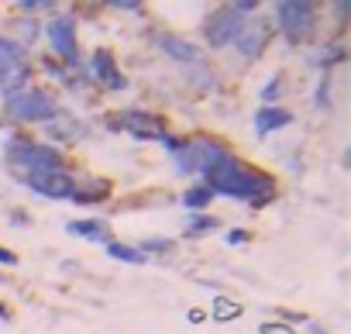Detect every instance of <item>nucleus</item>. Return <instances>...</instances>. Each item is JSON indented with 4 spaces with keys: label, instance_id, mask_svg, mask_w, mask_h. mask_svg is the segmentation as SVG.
<instances>
[{
    "label": "nucleus",
    "instance_id": "1",
    "mask_svg": "<svg viewBox=\"0 0 351 334\" xmlns=\"http://www.w3.org/2000/svg\"><path fill=\"white\" fill-rule=\"evenodd\" d=\"M204 176H207L210 193H224V197H238V200H252V204H262L265 197H272V180L265 173L245 169V165L231 155H224Z\"/></svg>",
    "mask_w": 351,
    "mask_h": 334
},
{
    "label": "nucleus",
    "instance_id": "2",
    "mask_svg": "<svg viewBox=\"0 0 351 334\" xmlns=\"http://www.w3.org/2000/svg\"><path fill=\"white\" fill-rule=\"evenodd\" d=\"M8 158H11V165L25 169V176L62 169V162H59V152H56V148H49V145H35V141H28V138H11V145H8Z\"/></svg>",
    "mask_w": 351,
    "mask_h": 334
},
{
    "label": "nucleus",
    "instance_id": "3",
    "mask_svg": "<svg viewBox=\"0 0 351 334\" xmlns=\"http://www.w3.org/2000/svg\"><path fill=\"white\" fill-rule=\"evenodd\" d=\"M4 107H8V114H11L14 121H49V117L56 114L52 97H49V93H42V90H35V86L8 93Z\"/></svg>",
    "mask_w": 351,
    "mask_h": 334
},
{
    "label": "nucleus",
    "instance_id": "4",
    "mask_svg": "<svg viewBox=\"0 0 351 334\" xmlns=\"http://www.w3.org/2000/svg\"><path fill=\"white\" fill-rule=\"evenodd\" d=\"M255 11V0H245V4H234V8H224V11H217L210 21H207V38H210V45L214 49H221V45H231L234 38H238V32L245 28V14H252Z\"/></svg>",
    "mask_w": 351,
    "mask_h": 334
},
{
    "label": "nucleus",
    "instance_id": "5",
    "mask_svg": "<svg viewBox=\"0 0 351 334\" xmlns=\"http://www.w3.org/2000/svg\"><path fill=\"white\" fill-rule=\"evenodd\" d=\"M172 155H176V169H180V173H207V169H214V165H217L228 152H224L221 145L200 138V141L180 145Z\"/></svg>",
    "mask_w": 351,
    "mask_h": 334
},
{
    "label": "nucleus",
    "instance_id": "6",
    "mask_svg": "<svg viewBox=\"0 0 351 334\" xmlns=\"http://www.w3.org/2000/svg\"><path fill=\"white\" fill-rule=\"evenodd\" d=\"M276 21L282 28V35L289 42H303L310 32H313V4H306V0H282V4H276Z\"/></svg>",
    "mask_w": 351,
    "mask_h": 334
},
{
    "label": "nucleus",
    "instance_id": "7",
    "mask_svg": "<svg viewBox=\"0 0 351 334\" xmlns=\"http://www.w3.org/2000/svg\"><path fill=\"white\" fill-rule=\"evenodd\" d=\"M28 76V62L18 42L0 38V93H14Z\"/></svg>",
    "mask_w": 351,
    "mask_h": 334
},
{
    "label": "nucleus",
    "instance_id": "8",
    "mask_svg": "<svg viewBox=\"0 0 351 334\" xmlns=\"http://www.w3.org/2000/svg\"><path fill=\"white\" fill-rule=\"evenodd\" d=\"M25 183H28L38 197H49V200H66V197H73V190H76V180H73L66 169L35 173V176H25Z\"/></svg>",
    "mask_w": 351,
    "mask_h": 334
},
{
    "label": "nucleus",
    "instance_id": "9",
    "mask_svg": "<svg viewBox=\"0 0 351 334\" xmlns=\"http://www.w3.org/2000/svg\"><path fill=\"white\" fill-rule=\"evenodd\" d=\"M45 35H49V42H52V49L66 59V62H76V56H80V45H76V21L69 18V14H59V18H52L49 25H45Z\"/></svg>",
    "mask_w": 351,
    "mask_h": 334
},
{
    "label": "nucleus",
    "instance_id": "10",
    "mask_svg": "<svg viewBox=\"0 0 351 334\" xmlns=\"http://www.w3.org/2000/svg\"><path fill=\"white\" fill-rule=\"evenodd\" d=\"M117 124H124V131H131L134 138H152V141H162V138H165L162 121L152 117V114H141V110H134V114H121Z\"/></svg>",
    "mask_w": 351,
    "mask_h": 334
},
{
    "label": "nucleus",
    "instance_id": "11",
    "mask_svg": "<svg viewBox=\"0 0 351 334\" xmlns=\"http://www.w3.org/2000/svg\"><path fill=\"white\" fill-rule=\"evenodd\" d=\"M155 42H158V45H162V52H165V56H172V59H180V62H193V66H204L200 49H197V45H190L186 38H176V35H158Z\"/></svg>",
    "mask_w": 351,
    "mask_h": 334
},
{
    "label": "nucleus",
    "instance_id": "12",
    "mask_svg": "<svg viewBox=\"0 0 351 334\" xmlns=\"http://www.w3.org/2000/svg\"><path fill=\"white\" fill-rule=\"evenodd\" d=\"M93 76H97L104 86H110V90H124V86H128V80H124V76H117L114 56H110L107 49L93 52Z\"/></svg>",
    "mask_w": 351,
    "mask_h": 334
},
{
    "label": "nucleus",
    "instance_id": "13",
    "mask_svg": "<svg viewBox=\"0 0 351 334\" xmlns=\"http://www.w3.org/2000/svg\"><path fill=\"white\" fill-rule=\"evenodd\" d=\"M231 45H238V52H241V56L255 59V56L262 52V45H265V28H262V25H255V21H245V28L238 32V38H234Z\"/></svg>",
    "mask_w": 351,
    "mask_h": 334
},
{
    "label": "nucleus",
    "instance_id": "14",
    "mask_svg": "<svg viewBox=\"0 0 351 334\" xmlns=\"http://www.w3.org/2000/svg\"><path fill=\"white\" fill-rule=\"evenodd\" d=\"M289 121H293L289 110H282V107H262V110L255 114V131H258V134H269V131L286 128Z\"/></svg>",
    "mask_w": 351,
    "mask_h": 334
},
{
    "label": "nucleus",
    "instance_id": "15",
    "mask_svg": "<svg viewBox=\"0 0 351 334\" xmlns=\"http://www.w3.org/2000/svg\"><path fill=\"white\" fill-rule=\"evenodd\" d=\"M66 231L76 235V238H90V241H107V238H110L104 221H69Z\"/></svg>",
    "mask_w": 351,
    "mask_h": 334
},
{
    "label": "nucleus",
    "instance_id": "16",
    "mask_svg": "<svg viewBox=\"0 0 351 334\" xmlns=\"http://www.w3.org/2000/svg\"><path fill=\"white\" fill-rule=\"evenodd\" d=\"M210 317H214L217 324H228V320L241 317V303H234V300H228V296H214V310H210Z\"/></svg>",
    "mask_w": 351,
    "mask_h": 334
},
{
    "label": "nucleus",
    "instance_id": "17",
    "mask_svg": "<svg viewBox=\"0 0 351 334\" xmlns=\"http://www.w3.org/2000/svg\"><path fill=\"white\" fill-rule=\"evenodd\" d=\"M107 252L121 262H131V265H145V252L141 248H131V245H117V241H107Z\"/></svg>",
    "mask_w": 351,
    "mask_h": 334
},
{
    "label": "nucleus",
    "instance_id": "18",
    "mask_svg": "<svg viewBox=\"0 0 351 334\" xmlns=\"http://www.w3.org/2000/svg\"><path fill=\"white\" fill-rule=\"evenodd\" d=\"M210 200H214V193H210L207 187H193V190H186V197H183L186 211H193V214H200V211H204Z\"/></svg>",
    "mask_w": 351,
    "mask_h": 334
},
{
    "label": "nucleus",
    "instance_id": "19",
    "mask_svg": "<svg viewBox=\"0 0 351 334\" xmlns=\"http://www.w3.org/2000/svg\"><path fill=\"white\" fill-rule=\"evenodd\" d=\"M107 193H110V187H107L104 180H93V187H90V190H73V200L90 204V200H104Z\"/></svg>",
    "mask_w": 351,
    "mask_h": 334
},
{
    "label": "nucleus",
    "instance_id": "20",
    "mask_svg": "<svg viewBox=\"0 0 351 334\" xmlns=\"http://www.w3.org/2000/svg\"><path fill=\"white\" fill-rule=\"evenodd\" d=\"M217 228V217H207V214H193L190 217V228H186V235L193 238V235H204V231H214Z\"/></svg>",
    "mask_w": 351,
    "mask_h": 334
},
{
    "label": "nucleus",
    "instance_id": "21",
    "mask_svg": "<svg viewBox=\"0 0 351 334\" xmlns=\"http://www.w3.org/2000/svg\"><path fill=\"white\" fill-rule=\"evenodd\" d=\"M258 334H296V331H293L289 324H262Z\"/></svg>",
    "mask_w": 351,
    "mask_h": 334
},
{
    "label": "nucleus",
    "instance_id": "22",
    "mask_svg": "<svg viewBox=\"0 0 351 334\" xmlns=\"http://www.w3.org/2000/svg\"><path fill=\"white\" fill-rule=\"evenodd\" d=\"M276 93H279V76H276V80H272V83L262 90V100H265V107H269V100H276Z\"/></svg>",
    "mask_w": 351,
    "mask_h": 334
},
{
    "label": "nucleus",
    "instance_id": "23",
    "mask_svg": "<svg viewBox=\"0 0 351 334\" xmlns=\"http://www.w3.org/2000/svg\"><path fill=\"white\" fill-rule=\"evenodd\" d=\"M114 8H117V11H141L138 0H114Z\"/></svg>",
    "mask_w": 351,
    "mask_h": 334
},
{
    "label": "nucleus",
    "instance_id": "24",
    "mask_svg": "<svg viewBox=\"0 0 351 334\" xmlns=\"http://www.w3.org/2000/svg\"><path fill=\"white\" fill-rule=\"evenodd\" d=\"M0 265H18V255L8 252V248H0Z\"/></svg>",
    "mask_w": 351,
    "mask_h": 334
},
{
    "label": "nucleus",
    "instance_id": "25",
    "mask_svg": "<svg viewBox=\"0 0 351 334\" xmlns=\"http://www.w3.org/2000/svg\"><path fill=\"white\" fill-rule=\"evenodd\" d=\"M169 241H145V252H165Z\"/></svg>",
    "mask_w": 351,
    "mask_h": 334
},
{
    "label": "nucleus",
    "instance_id": "26",
    "mask_svg": "<svg viewBox=\"0 0 351 334\" xmlns=\"http://www.w3.org/2000/svg\"><path fill=\"white\" fill-rule=\"evenodd\" d=\"M245 238H248L245 231H231V235H228V245H241Z\"/></svg>",
    "mask_w": 351,
    "mask_h": 334
},
{
    "label": "nucleus",
    "instance_id": "27",
    "mask_svg": "<svg viewBox=\"0 0 351 334\" xmlns=\"http://www.w3.org/2000/svg\"><path fill=\"white\" fill-rule=\"evenodd\" d=\"M0 320H11V310H8L4 303H0Z\"/></svg>",
    "mask_w": 351,
    "mask_h": 334
},
{
    "label": "nucleus",
    "instance_id": "28",
    "mask_svg": "<svg viewBox=\"0 0 351 334\" xmlns=\"http://www.w3.org/2000/svg\"><path fill=\"white\" fill-rule=\"evenodd\" d=\"M310 334H327V331H324V327H313V324H310Z\"/></svg>",
    "mask_w": 351,
    "mask_h": 334
}]
</instances>
